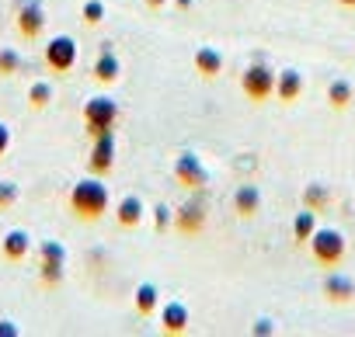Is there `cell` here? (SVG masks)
Here are the masks:
<instances>
[{
    "instance_id": "cell-1",
    "label": "cell",
    "mask_w": 355,
    "mask_h": 337,
    "mask_svg": "<svg viewBox=\"0 0 355 337\" xmlns=\"http://www.w3.org/2000/svg\"><path fill=\"white\" fill-rule=\"evenodd\" d=\"M108 206H112V195H108V185H105L98 174H94V178H84V181H77V185L70 188V209H73V216L84 219V223L101 219V216L108 212Z\"/></svg>"
},
{
    "instance_id": "cell-2",
    "label": "cell",
    "mask_w": 355,
    "mask_h": 337,
    "mask_svg": "<svg viewBox=\"0 0 355 337\" xmlns=\"http://www.w3.org/2000/svg\"><path fill=\"white\" fill-rule=\"evenodd\" d=\"M306 244H310V251H313V261L324 264V268H334V264H341V257H345V237H341L338 230H331V226H317Z\"/></svg>"
},
{
    "instance_id": "cell-3",
    "label": "cell",
    "mask_w": 355,
    "mask_h": 337,
    "mask_svg": "<svg viewBox=\"0 0 355 337\" xmlns=\"http://www.w3.org/2000/svg\"><path fill=\"white\" fill-rule=\"evenodd\" d=\"M119 122V104L112 98H87L84 104V125L91 136H101V132H112V125Z\"/></svg>"
},
{
    "instance_id": "cell-4",
    "label": "cell",
    "mask_w": 355,
    "mask_h": 337,
    "mask_svg": "<svg viewBox=\"0 0 355 337\" xmlns=\"http://www.w3.org/2000/svg\"><path fill=\"white\" fill-rule=\"evenodd\" d=\"M63 268H67V251L56 240H42L39 244V278L42 285L56 289L63 282Z\"/></svg>"
},
{
    "instance_id": "cell-5",
    "label": "cell",
    "mask_w": 355,
    "mask_h": 337,
    "mask_svg": "<svg viewBox=\"0 0 355 337\" xmlns=\"http://www.w3.org/2000/svg\"><path fill=\"white\" fill-rule=\"evenodd\" d=\"M241 91H244L254 104L268 101V98L275 94V70H272V66H265V63L248 66V70H244V77H241Z\"/></svg>"
},
{
    "instance_id": "cell-6",
    "label": "cell",
    "mask_w": 355,
    "mask_h": 337,
    "mask_svg": "<svg viewBox=\"0 0 355 337\" xmlns=\"http://www.w3.org/2000/svg\"><path fill=\"white\" fill-rule=\"evenodd\" d=\"M46 66L53 73H70L77 66V42L70 35H53L46 42Z\"/></svg>"
},
{
    "instance_id": "cell-7",
    "label": "cell",
    "mask_w": 355,
    "mask_h": 337,
    "mask_svg": "<svg viewBox=\"0 0 355 337\" xmlns=\"http://www.w3.org/2000/svg\"><path fill=\"white\" fill-rule=\"evenodd\" d=\"M174 174H178V181H182L185 188H202V185L209 181L206 167L199 163V156H196V153H182V156H178Z\"/></svg>"
},
{
    "instance_id": "cell-8",
    "label": "cell",
    "mask_w": 355,
    "mask_h": 337,
    "mask_svg": "<svg viewBox=\"0 0 355 337\" xmlns=\"http://www.w3.org/2000/svg\"><path fill=\"white\" fill-rule=\"evenodd\" d=\"M46 28V11L39 0H21V11H18V32L25 39H39Z\"/></svg>"
},
{
    "instance_id": "cell-9",
    "label": "cell",
    "mask_w": 355,
    "mask_h": 337,
    "mask_svg": "<svg viewBox=\"0 0 355 337\" xmlns=\"http://www.w3.org/2000/svg\"><path fill=\"white\" fill-rule=\"evenodd\" d=\"M112 163H115V139L112 132H101L94 136V149H91V174H108L112 171Z\"/></svg>"
},
{
    "instance_id": "cell-10",
    "label": "cell",
    "mask_w": 355,
    "mask_h": 337,
    "mask_svg": "<svg viewBox=\"0 0 355 337\" xmlns=\"http://www.w3.org/2000/svg\"><path fill=\"white\" fill-rule=\"evenodd\" d=\"M202 223H206V212H202V202H199V199L185 202L182 209L174 212V226L182 230V233H189V237H196V233L202 230Z\"/></svg>"
},
{
    "instance_id": "cell-11",
    "label": "cell",
    "mask_w": 355,
    "mask_h": 337,
    "mask_svg": "<svg viewBox=\"0 0 355 337\" xmlns=\"http://www.w3.org/2000/svg\"><path fill=\"white\" fill-rule=\"evenodd\" d=\"M300 94H303V77L296 70H279L275 73V98L282 104H293Z\"/></svg>"
},
{
    "instance_id": "cell-12",
    "label": "cell",
    "mask_w": 355,
    "mask_h": 337,
    "mask_svg": "<svg viewBox=\"0 0 355 337\" xmlns=\"http://www.w3.org/2000/svg\"><path fill=\"white\" fill-rule=\"evenodd\" d=\"M160 323L167 334H185L189 330V306L185 302H164L160 306Z\"/></svg>"
},
{
    "instance_id": "cell-13",
    "label": "cell",
    "mask_w": 355,
    "mask_h": 337,
    "mask_svg": "<svg viewBox=\"0 0 355 337\" xmlns=\"http://www.w3.org/2000/svg\"><path fill=\"white\" fill-rule=\"evenodd\" d=\"M324 295H327L331 302H348V299L355 295V282H352L348 275H341V271H331V275L324 278Z\"/></svg>"
},
{
    "instance_id": "cell-14",
    "label": "cell",
    "mask_w": 355,
    "mask_h": 337,
    "mask_svg": "<svg viewBox=\"0 0 355 337\" xmlns=\"http://www.w3.org/2000/svg\"><path fill=\"white\" fill-rule=\"evenodd\" d=\"M196 70H199V77L213 80V77L223 73V56H220L213 46H199V49H196Z\"/></svg>"
},
{
    "instance_id": "cell-15",
    "label": "cell",
    "mask_w": 355,
    "mask_h": 337,
    "mask_svg": "<svg viewBox=\"0 0 355 337\" xmlns=\"http://www.w3.org/2000/svg\"><path fill=\"white\" fill-rule=\"evenodd\" d=\"M0 251H4L8 261H25L28 251H32V237H28L25 230H11V233L4 237V244H0Z\"/></svg>"
},
{
    "instance_id": "cell-16",
    "label": "cell",
    "mask_w": 355,
    "mask_h": 337,
    "mask_svg": "<svg viewBox=\"0 0 355 337\" xmlns=\"http://www.w3.org/2000/svg\"><path fill=\"white\" fill-rule=\"evenodd\" d=\"M132 299H136V313H139V316H153V313L160 309V292H157L153 282H143Z\"/></svg>"
},
{
    "instance_id": "cell-17",
    "label": "cell",
    "mask_w": 355,
    "mask_h": 337,
    "mask_svg": "<svg viewBox=\"0 0 355 337\" xmlns=\"http://www.w3.org/2000/svg\"><path fill=\"white\" fill-rule=\"evenodd\" d=\"M234 206H237L241 216H258V209H261V192H258L254 185H241L237 195H234Z\"/></svg>"
},
{
    "instance_id": "cell-18",
    "label": "cell",
    "mask_w": 355,
    "mask_h": 337,
    "mask_svg": "<svg viewBox=\"0 0 355 337\" xmlns=\"http://www.w3.org/2000/svg\"><path fill=\"white\" fill-rule=\"evenodd\" d=\"M352 98H355V87H352V80H345V77H334L331 84H327V101L341 111V108H348L352 104Z\"/></svg>"
},
{
    "instance_id": "cell-19",
    "label": "cell",
    "mask_w": 355,
    "mask_h": 337,
    "mask_svg": "<svg viewBox=\"0 0 355 337\" xmlns=\"http://www.w3.org/2000/svg\"><path fill=\"white\" fill-rule=\"evenodd\" d=\"M94 80H101V84L119 80V60H115L112 49H105V53L98 56V63H94Z\"/></svg>"
},
{
    "instance_id": "cell-20",
    "label": "cell",
    "mask_w": 355,
    "mask_h": 337,
    "mask_svg": "<svg viewBox=\"0 0 355 337\" xmlns=\"http://www.w3.org/2000/svg\"><path fill=\"white\" fill-rule=\"evenodd\" d=\"M115 212H119V226H136V223L143 219V202H139L136 195H125Z\"/></svg>"
},
{
    "instance_id": "cell-21",
    "label": "cell",
    "mask_w": 355,
    "mask_h": 337,
    "mask_svg": "<svg viewBox=\"0 0 355 337\" xmlns=\"http://www.w3.org/2000/svg\"><path fill=\"white\" fill-rule=\"evenodd\" d=\"M313 230H317V212L303 206V212H296V219H293V237H296L300 244H306V240L313 237Z\"/></svg>"
},
{
    "instance_id": "cell-22",
    "label": "cell",
    "mask_w": 355,
    "mask_h": 337,
    "mask_svg": "<svg viewBox=\"0 0 355 337\" xmlns=\"http://www.w3.org/2000/svg\"><path fill=\"white\" fill-rule=\"evenodd\" d=\"M303 206L313 209V212H324V209L331 206V192H327V185H306V192H303Z\"/></svg>"
},
{
    "instance_id": "cell-23",
    "label": "cell",
    "mask_w": 355,
    "mask_h": 337,
    "mask_svg": "<svg viewBox=\"0 0 355 337\" xmlns=\"http://www.w3.org/2000/svg\"><path fill=\"white\" fill-rule=\"evenodd\" d=\"M53 101V84L49 80H35L32 87H28V104L32 108H46Z\"/></svg>"
},
{
    "instance_id": "cell-24",
    "label": "cell",
    "mask_w": 355,
    "mask_h": 337,
    "mask_svg": "<svg viewBox=\"0 0 355 337\" xmlns=\"http://www.w3.org/2000/svg\"><path fill=\"white\" fill-rule=\"evenodd\" d=\"M18 70H21V53L4 46V49H0V77H15Z\"/></svg>"
},
{
    "instance_id": "cell-25",
    "label": "cell",
    "mask_w": 355,
    "mask_h": 337,
    "mask_svg": "<svg viewBox=\"0 0 355 337\" xmlns=\"http://www.w3.org/2000/svg\"><path fill=\"white\" fill-rule=\"evenodd\" d=\"M18 202V185L15 181H0V209H11Z\"/></svg>"
},
{
    "instance_id": "cell-26",
    "label": "cell",
    "mask_w": 355,
    "mask_h": 337,
    "mask_svg": "<svg viewBox=\"0 0 355 337\" xmlns=\"http://www.w3.org/2000/svg\"><path fill=\"white\" fill-rule=\"evenodd\" d=\"M101 18H105V4H101V0H87V4H84V21L98 25Z\"/></svg>"
},
{
    "instance_id": "cell-27",
    "label": "cell",
    "mask_w": 355,
    "mask_h": 337,
    "mask_svg": "<svg viewBox=\"0 0 355 337\" xmlns=\"http://www.w3.org/2000/svg\"><path fill=\"white\" fill-rule=\"evenodd\" d=\"M153 223H157V230H167L171 226V209L167 206H157L153 209Z\"/></svg>"
},
{
    "instance_id": "cell-28",
    "label": "cell",
    "mask_w": 355,
    "mask_h": 337,
    "mask_svg": "<svg viewBox=\"0 0 355 337\" xmlns=\"http://www.w3.org/2000/svg\"><path fill=\"white\" fill-rule=\"evenodd\" d=\"M8 149H11V129H8V122H0V156Z\"/></svg>"
},
{
    "instance_id": "cell-29",
    "label": "cell",
    "mask_w": 355,
    "mask_h": 337,
    "mask_svg": "<svg viewBox=\"0 0 355 337\" xmlns=\"http://www.w3.org/2000/svg\"><path fill=\"white\" fill-rule=\"evenodd\" d=\"M251 330H254V334H275V323H272V320H254Z\"/></svg>"
},
{
    "instance_id": "cell-30",
    "label": "cell",
    "mask_w": 355,
    "mask_h": 337,
    "mask_svg": "<svg viewBox=\"0 0 355 337\" xmlns=\"http://www.w3.org/2000/svg\"><path fill=\"white\" fill-rule=\"evenodd\" d=\"M0 337H18V327L11 320H0Z\"/></svg>"
},
{
    "instance_id": "cell-31",
    "label": "cell",
    "mask_w": 355,
    "mask_h": 337,
    "mask_svg": "<svg viewBox=\"0 0 355 337\" xmlns=\"http://www.w3.org/2000/svg\"><path fill=\"white\" fill-rule=\"evenodd\" d=\"M164 4H167V0H146V8H153V11H157V8H164Z\"/></svg>"
},
{
    "instance_id": "cell-32",
    "label": "cell",
    "mask_w": 355,
    "mask_h": 337,
    "mask_svg": "<svg viewBox=\"0 0 355 337\" xmlns=\"http://www.w3.org/2000/svg\"><path fill=\"white\" fill-rule=\"evenodd\" d=\"M174 4H178V8L185 11V8H192V4H196V0H174Z\"/></svg>"
},
{
    "instance_id": "cell-33",
    "label": "cell",
    "mask_w": 355,
    "mask_h": 337,
    "mask_svg": "<svg viewBox=\"0 0 355 337\" xmlns=\"http://www.w3.org/2000/svg\"><path fill=\"white\" fill-rule=\"evenodd\" d=\"M334 4H341V8H355V0H334Z\"/></svg>"
}]
</instances>
